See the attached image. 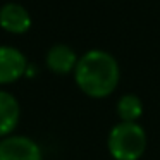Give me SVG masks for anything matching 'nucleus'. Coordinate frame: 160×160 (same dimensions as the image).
<instances>
[{
  "mask_svg": "<svg viewBox=\"0 0 160 160\" xmlns=\"http://www.w3.org/2000/svg\"><path fill=\"white\" fill-rule=\"evenodd\" d=\"M21 117L18 98L9 91L0 90V138H7L16 129Z\"/></svg>",
  "mask_w": 160,
  "mask_h": 160,
  "instance_id": "0eeeda50",
  "label": "nucleus"
},
{
  "mask_svg": "<svg viewBox=\"0 0 160 160\" xmlns=\"http://www.w3.org/2000/svg\"><path fill=\"white\" fill-rule=\"evenodd\" d=\"M121 71L112 53L105 50H90L79 57L74 69V79L79 90L91 98H105L119 84Z\"/></svg>",
  "mask_w": 160,
  "mask_h": 160,
  "instance_id": "f257e3e1",
  "label": "nucleus"
},
{
  "mask_svg": "<svg viewBox=\"0 0 160 160\" xmlns=\"http://www.w3.org/2000/svg\"><path fill=\"white\" fill-rule=\"evenodd\" d=\"M117 114L122 122H136L143 114V102L136 95H122L117 102Z\"/></svg>",
  "mask_w": 160,
  "mask_h": 160,
  "instance_id": "6e6552de",
  "label": "nucleus"
},
{
  "mask_svg": "<svg viewBox=\"0 0 160 160\" xmlns=\"http://www.w3.org/2000/svg\"><path fill=\"white\" fill-rule=\"evenodd\" d=\"M28 60L24 53L11 45H0V84L18 81L26 72Z\"/></svg>",
  "mask_w": 160,
  "mask_h": 160,
  "instance_id": "20e7f679",
  "label": "nucleus"
},
{
  "mask_svg": "<svg viewBox=\"0 0 160 160\" xmlns=\"http://www.w3.org/2000/svg\"><path fill=\"white\" fill-rule=\"evenodd\" d=\"M0 26L11 33H24L31 26V16L24 5L7 2L0 7Z\"/></svg>",
  "mask_w": 160,
  "mask_h": 160,
  "instance_id": "39448f33",
  "label": "nucleus"
},
{
  "mask_svg": "<svg viewBox=\"0 0 160 160\" xmlns=\"http://www.w3.org/2000/svg\"><path fill=\"white\" fill-rule=\"evenodd\" d=\"M78 60L79 57L76 55V52L64 43L50 47V50L47 52V66L55 74H69L71 71L76 69Z\"/></svg>",
  "mask_w": 160,
  "mask_h": 160,
  "instance_id": "423d86ee",
  "label": "nucleus"
},
{
  "mask_svg": "<svg viewBox=\"0 0 160 160\" xmlns=\"http://www.w3.org/2000/svg\"><path fill=\"white\" fill-rule=\"evenodd\" d=\"M0 160H43V155L28 136H7L0 141Z\"/></svg>",
  "mask_w": 160,
  "mask_h": 160,
  "instance_id": "7ed1b4c3",
  "label": "nucleus"
},
{
  "mask_svg": "<svg viewBox=\"0 0 160 160\" xmlns=\"http://www.w3.org/2000/svg\"><path fill=\"white\" fill-rule=\"evenodd\" d=\"M107 146L114 160H138L146 150V132L138 122H121L108 132Z\"/></svg>",
  "mask_w": 160,
  "mask_h": 160,
  "instance_id": "f03ea898",
  "label": "nucleus"
}]
</instances>
